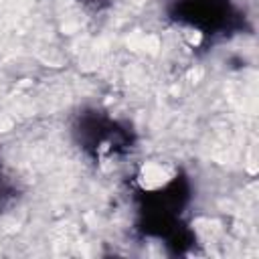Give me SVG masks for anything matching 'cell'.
<instances>
[{
  "instance_id": "cell-1",
  "label": "cell",
  "mask_w": 259,
  "mask_h": 259,
  "mask_svg": "<svg viewBox=\"0 0 259 259\" xmlns=\"http://www.w3.org/2000/svg\"><path fill=\"white\" fill-rule=\"evenodd\" d=\"M166 14L178 26L202 36H225L243 26V14L233 0H166Z\"/></svg>"
},
{
  "instance_id": "cell-2",
  "label": "cell",
  "mask_w": 259,
  "mask_h": 259,
  "mask_svg": "<svg viewBox=\"0 0 259 259\" xmlns=\"http://www.w3.org/2000/svg\"><path fill=\"white\" fill-rule=\"evenodd\" d=\"M73 138L91 158L103 160L132 150L134 132L99 109H83L73 121Z\"/></svg>"
},
{
  "instance_id": "cell-3",
  "label": "cell",
  "mask_w": 259,
  "mask_h": 259,
  "mask_svg": "<svg viewBox=\"0 0 259 259\" xmlns=\"http://www.w3.org/2000/svg\"><path fill=\"white\" fill-rule=\"evenodd\" d=\"M79 2H83L85 6H89V8H93V10H101V8L109 6L111 0H79Z\"/></svg>"
}]
</instances>
